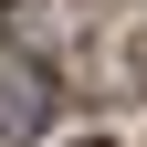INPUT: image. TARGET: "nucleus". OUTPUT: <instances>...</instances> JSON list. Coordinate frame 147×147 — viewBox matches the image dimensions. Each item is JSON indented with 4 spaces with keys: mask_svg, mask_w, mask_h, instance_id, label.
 <instances>
[{
    "mask_svg": "<svg viewBox=\"0 0 147 147\" xmlns=\"http://www.w3.org/2000/svg\"><path fill=\"white\" fill-rule=\"evenodd\" d=\"M42 126H53V74L0 42V137H42Z\"/></svg>",
    "mask_w": 147,
    "mask_h": 147,
    "instance_id": "1",
    "label": "nucleus"
},
{
    "mask_svg": "<svg viewBox=\"0 0 147 147\" xmlns=\"http://www.w3.org/2000/svg\"><path fill=\"white\" fill-rule=\"evenodd\" d=\"M84 147H105V137H84Z\"/></svg>",
    "mask_w": 147,
    "mask_h": 147,
    "instance_id": "2",
    "label": "nucleus"
}]
</instances>
